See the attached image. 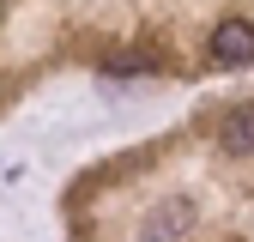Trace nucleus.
Instances as JSON below:
<instances>
[{
    "label": "nucleus",
    "mask_w": 254,
    "mask_h": 242,
    "mask_svg": "<svg viewBox=\"0 0 254 242\" xmlns=\"http://www.w3.org/2000/svg\"><path fill=\"white\" fill-rule=\"evenodd\" d=\"M212 60H218V67H248V60H254V24L248 18L212 24Z\"/></svg>",
    "instance_id": "1"
},
{
    "label": "nucleus",
    "mask_w": 254,
    "mask_h": 242,
    "mask_svg": "<svg viewBox=\"0 0 254 242\" xmlns=\"http://www.w3.org/2000/svg\"><path fill=\"white\" fill-rule=\"evenodd\" d=\"M218 139H224V151L248 158V151H254V103L230 109V115H224V127H218Z\"/></svg>",
    "instance_id": "2"
}]
</instances>
